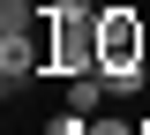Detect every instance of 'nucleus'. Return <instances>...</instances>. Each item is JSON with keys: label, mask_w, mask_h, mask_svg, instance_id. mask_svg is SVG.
I'll return each mask as SVG.
<instances>
[{"label": "nucleus", "mask_w": 150, "mask_h": 135, "mask_svg": "<svg viewBox=\"0 0 150 135\" xmlns=\"http://www.w3.org/2000/svg\"><path fill=\"white\" fill-rule=\"evenodd\" d=\"M68 105H75L83 120H98V113H105V75H90V68H83V75L68 83Z\"/></svg>", "instance_id": "7ed1b4c3"}, {"label": "nucleus", "mask_w": 150, "mask_h": 135, "mask_svg": "<svg viewBox=\"0 0 150 135\" xmlns=\"http://www.w3.org/2000/svg\"><path fill=\"white\" fill-rule=\"evenodd\" d=\"M45 135H90V120L68 105V113H53V120H45Z\"/></svg>", "instance_id": "20e7f679"}, {"label": "nucleus", "mask_w": 150, "mask_h": 135, "mask_svg": "<svg viewBox=\"0 0 150 135\" xmlns=\"http://www.w3.org/2000/svg\"><path fill=\"white\" fill-rule=\"evenodd\" d=\"M98 68L105 75H135L143 68V23L128 8H105V23H98Z\"/></svg>", "instance_id": "f257e3e1"}, {"label": "nucleus", "mask_w": 150, "mask_h": 135, "mask_svg": "<svg viewBox=\"0 0 150 135\" xmlns=\"http://www.w3.org/2000/svg\"><path fill=\"white\" fill-rule=\"evenodd\" d=\"M90 8H128V0H90Z\"/></svg>", "instance_id": "423d86ee"}, {"label": "nucleus", "mask_w": 150, "mask_h": 135, "mask_svg": "<svg viewBox=\"0 0 150 135\" xmlns=\"http://www.w3.org/2000/svg\"><path fill=\"white\" fill-rule=\"evenodd\" d=\"M90 135H143V128H135V120H120V113H98V120H90Z\"/></svg>", "instance_id": "39448f33"}, {"label": "nucleus", "mask_w": 150, "mask_h": 135, "mask_svg": "<svg viewBox=\"0 0 150 135\" xmlns=\"http://www.w3.org/2000/svg\"><path fill=\"white\" fill-rule=\"evenodd\" d=\"M38 60H45V53H38V38H30V30H0V75H8V90L30 75Z\"/></svg>", "instance_id": "f03ea898"}]
</instances>
